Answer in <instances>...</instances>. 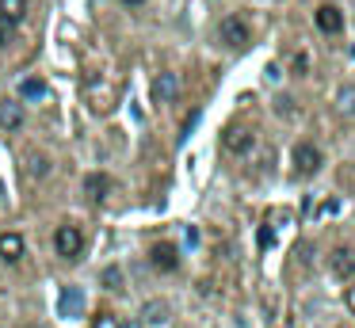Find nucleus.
<instances>
[{"label":"nucleus","mask_w":355,"mask_h":328,"mask_svg":"<svg viewBox=\"0 0 355 328\" xmlns=\"http://www.w3.org/2000/svg\"><path fill=\"white\" fill-rule=\"evenodd\" d=\"M54 248L62 259H80V252H85V233H80L77 225H58Z\"/></svg>","instance_id":"nucleus-1"},{"label":"nucleus","mask_w":355,"mask_h":328,"mask_svg":"<svg viewBox=\"0 0 355 328\" xmlns=\"http://www.w3.org/2000/svg\"><path fill=\"white\" fill-rule=\"evenodd\" d=\"M252 145H256V134H252L248 126H241V122L225 126V134H222V149H225V153H233V157H245V153H252Z\"/></svg>","instance_id":"nucleus-2"},{"label":"nucleus","mask_w":355,"mask_h":328,"mask_svg":"<svg viewBox=\"0 0 355 328\" xmlns=\"http://www.w3.org/2000/svg\"><path fill=\"white\" fill-rule=\"evenodd\" d=\"M291 164H294V175H313L321 168V149L313 141H298L291 153Z\"/></svg>","instance_id":"nucleus-3"},{"label":"nucleus","mask_w":355,"mask_h":328,"mask_svg":"<svg viewBox=\"0 0 355 328\" xmlns=\"http://www.w3.org/2000/svg\"><path fill=\"white\" fill-rule=\"evenodd\" d=\"M218 38H222L225 46H233V50H241V46L248 42V27H245V19H241V15H225L222 27H218Z\"/></svg>","instance_id":"nucleus-4"},{"label":"nucleus","mask_w":355,"mask_h":328,"mask_svg":"<svg viewBox=\"0 0 355 328\" xmlns=\"http://www.w3.org/2000/svg\"><path fill=\"white\" fill-rule=\"evenodd\" d=\"M149 264L157 267V271H176L180 267V252H176V244H153V252H149Z\"/></svg>","instance_id":"nucleus-5"},{"label":"nucleus","mask_w":355,"mask_h":328,"mask_svg":"<svg viewBox=\"0 0 355 328\" xmlns=\"http://www.w3.org/2000/svg\"><path fill=\"white\" fill-rule=\"evenodd\" d=\"M317 27H321L324 35H336V31L344 27V12H340L336 4H321L317 8Z\"/></svg>","instance_id":"nucleus-6"},{"label":"nucleus","mask_w":355,"mask_h":328,"mask_svg":"<svg viewBox=\"0 0 355 328\" xmlns=\"http://www.w3.org/2000/svg\"><path fill=\"white\" fill-rule=\"evenodd\" d=\"M332 275H336V279H352L355 275V248H336L332 252Z\"/></svg>","instance_id":"nucleus-7"},{"label":"nucleus","mask_w":355,"mask_h":328,"mask_svg":"<svg viewBox=\"0 0 355 328\" xmlns=\"http://www.w3.org/2000/svg\"><path fill=\"white\" fill-rule=\"evenodd\" d=\"M24 256V236L19 233H0V259L4 264H16Z\"/></svg>","instance_id":"nucleus-8"},{"label":"nucleus","mask_w":355,"mask_h":328,"mask_svg":"<svg viewBox=\"0 0 355 328\" xmlns=\"http://www.w3.org/2000/svg\"><path fill=\"white\" fill-rule=\"evenodd\" d=\"M19 126H24V107L4 99L0 103V130H19Z\"/></svg>","instance_id":"nucleus-9"},{"label":"nucleus","mask_w":355,"mask_h":328,"mask_svg":"<svg viewBox=\"0 0 355 328\" xmlns=\"http://www.w3.org/2000/svg\"><path fill=\"white\" fill-rule=\"evenodd\" d=\"M153 96L161 99V103H168V99H176V76L172 73H161L153 80Z\"/></svg>","instance_id":"nucleus-10"},{"label":"nucleus","mask_w":355,"mask_h":328,"mask_svg":"<svg viewBox=\"0 0 355 328\" xmlns=\"http://www.w3.org/2000/svg\"><path fill=\"white\" fill-rule=\"evenodd\" d=\"M85 191H88V198H96V202H100V198H107L111 180H107V175H100V172H92V175L85 180Z\"/></svg>","instance_id":"nucleus-11"},{"label":"nucleus","mask_w":355,"mask_h":328,"mask_svg":"<svg viewBox=\"0 0 355 328\" xmlns=\"http://www.w3.org/2000/svg\"><path fill=\"white\" fill-rule=\"evenodd\" d=\"M0 15H4V19H12V23H24L27 0H0Z\"/></svg>","instance_id":"nucleus-12"},{"label":"nucleus","mask_w":355,"mask_h":328,"mask_svg":"<svg viewBox=\"0 0 355 328\" xmlns=\"http://www.w3.org/2000/svg\"><path fill=\"white\" fill-rule=\"evenodd\" d=\"M19 96L24 99H46V84H42L39 76H27V80L19 84Z\"/></svg>","instance_id":"nucleus-13"},{"label":"nucleus","mask_w":355,"mask_h":328,"mask_svg":"<svg viewBox=\"0 0 355 328\" xmlns=\"http://www.w3.org/2000/svg\"><path fill=\"white\" fill-rule=\"evenodd\" d=\"M85 309V294L80 290H65L62 294V313H80Z\"/></svg>","instance_id":"nucleus-14"},{"label":"nucleus","mask_w":355,"mask_h":328,"mask_svg":"<svg viewBox=\"0 0 355 328\" xmlns=\"http://www.w3.org/2000/svg\"><path fill=\"white\" fill-rule=\"evenodd\" d=\"M27 172H31V180H42V175L50 172V160H46V157H35V160H31V168H27Z\"/></svg>","instance_id":"nucleus-15"},{"label":"nucleus","mask_w":355,"mask_h":328,"mask_svg":"<svg viewBox=\"0 0 355 328\" xmlns=\"http://www.w3.org/2000/svg\"><path fill=\"white\" fill-rule=\"evenodd\" d=\"M12 35H16V23L0 15V46H8V42H12Z\"/></svg>","instance_id":"nucleus-16"},{"label":"nucleus","mask_w":355,"mask_h":328,"mask_svg":"<svg viewBox=\"0 0 355 328\" xmlns=\"http://www.w3.org/2000/svg\"><path fill=\"white\" fill-rule=\"evenodd\" d=\"M340 111H355V88H340Z\"/></svg>","instance_id":"nucleus-17"},{"label":"nucleus","mask_w":355,"mask_h":328,"mask_svg":"<svg viewBox=\"0 0 355 328\" xmlns=\"http://www.w3.org/2000/svg\"><path fill=\"white\" fill-rule=\"evenodd\" d=\"M103 282H107L111 290H119V282H123V271H119V267H107V271H103Z\"/></svg>","instance_id":"nucleus-18"},{"label":"nucleus","mask_w":355,"mask_h":328,"mask_svg":"<svg viewBox=\"0 0 355 328\" xmlns=\"http://www.w3.org/2000/svg\"><path fill=\"white\" fill-rule=\"evenodd\" d=\"M92 328H119V320L111 317V313H100V317H96V325Z\"/></svg>","instance_id":"nucleus-19"},{"label":"nucleus","mask_w":355,"mask_h":328,"mask_svg":"<svg viewBox=\"0 0 355 328\" xmlns=\"http://www.w3.org/2000/svg\"><path fill=\"white\" fill-rule=\"evenodd\" d=\"M119 4H126V8H141L146 0H119Z\"/></svg>","instance_id":"nucleus-20"},{"label":"nucleus","mask_w":355,"mask_h":328,"mask_svg":"<svg viewBox=\"0 0 355 328\" xmlns=\"http://www.w3.org/2000/svg\"><path fill=\"white\" fill-rule=\"evenodd\" d=\"M126 328H130V325H126ZM134 328H138V325H134Z\"/></svg>","instance_id":"nucleus-21"}]
</instances>
